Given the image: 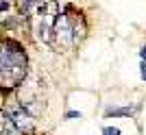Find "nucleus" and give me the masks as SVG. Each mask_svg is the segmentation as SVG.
I'll use <instances>...</instances> for the list:
<instances>
[{
    "label": "nucleus",
    "instance_id": "obj_7",
    "mask_svg": "<svg viewBox=\"0 0 146 135\" xmlns=\"http://www.w3.org/2000/svg\"><path fill=\"white\" fill-rule=\"evenodd\" d=\"M68 118H81V113H79V111H70V113H68Z\"/></svg>",
    "mask_w": 146,
    "mask_h": 135
},
{
    "label": "nucleus",
    "instance_id": "obj_6",
    "mask_svg": "<svg viewBox=\"0 0 146 135\" xmlns=\"http://www.w3.org/2000/svg\"><path fill=\"white\" fill-rule=\"evenodd\" d=\"M103 135H122V133H120V129H116V126H105Z\"/></svg>",
    "mask_w": 146,
    "mask_h": 135
},
{
    "label": "nucleus",
    "instance_id": "obj_2",
    "mask_svg": "<svg viewBox=\"0 0 146 135\" xmlns=\"http://www.w3.org/2000/svg\"><path fill=\"white\" fill-rule=\"evenodd\" d=\"M87 35V22L85 15L76 11L72 5L66 7V13L59 15L52 26V37H50V46L57 50H70L79 46Z\"/></svg>",
    "mask_w": 146,
    "mask_h": 135
},
{
    "label": "nucleus",
    "instance_id": "obj_3",
    "mask_svg": "<svg viewBox=\"0 0 146 135\" xmlns=\"http://www.w3.org/2000/svg\"><path fill=\"white\" fill-rule=\"evenodd\" d=\"M0 135H22L20 129L13 124L9 111H0Z\"/></svg>",
    "mask_w": 146,
    "mask_h": 135
},
{
    "label": "nucleus",
    "instance_id": "obj_4",
    "mask_svg": "<svg viewBox=\"0 0 146 135\" xmlns=\"http://www.w3.org/2000/svg\"><path fill=\"white\" fill-rule=\"evenodd\" d=\"M107 116H133V109L131 107H120V109H109Z\"/></svg>",
    "mask_w": 146,
    "mask_h": 135
},
{
    "label": "nucleus",
    "instance_id": "obj_8",
    "mask_svg": "<svg viewBox=\"0 0 146 135\" xmlns=\"http://www.w3.org/2000/svg\"><path fill=\"white\" fill-rule=\"evenodd\" d=\"M142 79H144V81H146V61H144V63H142Z\"/></svg>",
    "mask_w": 146,
    "mask_h": 135
},
{
    "label": "nucleus",
    "instance_id": "obj_1",
    "mask_svg": "<svg viewBox=\"0 0 146 135\" xmlns=\"http://www.w3.org/2000/svg\"><path fill=\"white\" fill-rule=\"evenodd\" d=\"M29 72V59L24 48L13 39L0 37V89H15L22 85Z\"/></svg>",
    "mask_w": 146,
    "mask_h": 135
},
{
    "label": "nucleus",
    "instance_id": "obj_9",
    "mask_svg": "<svg viewBox=\"0 0 146 135\" xmlns=\"http://www.w3.org/2000/svg\"><path fill=\"white\" fill-rule=\"evenodd\" d=\"M140 55H142V59H144V61H146V44H144V46H142V52H140Z\"/></svg>",
    "mask_w": 146,
    "mask_h": 135
},
{
    "label": "nucleus",
    "instance_id": "obj_5",
    "mask_svg": "<svg viewBox=\"0 0 146 135\" xmlns=\"http://www.w3.org/2000/svg\"><path fill=\"white\" fill-rule=\"evenodd\" d=\"M11 2H13V0H0V20L5 18V13L11 9Z\"/></svg>",
    "mask_w": 146,
    "mask_h": 135
}]
</instances>
